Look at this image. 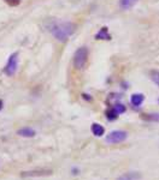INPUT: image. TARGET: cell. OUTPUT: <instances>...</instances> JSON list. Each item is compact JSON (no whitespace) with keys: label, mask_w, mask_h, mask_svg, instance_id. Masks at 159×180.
Masks as SVG:
<instances>
[{"label":"cell","mask_w":159,"mask_h":180,"mask_svg":"<svg viewBox=\"0 0 159 180\" xmlns=\"http://www.w3.org/2000/svg\"><path fill=\"white\" fill-rule=\"evenodd\" d=\"M139 178H140V174L137 172H128L121 175L117 180H136Z\"/></svg>","instance_id":"ba28073f"},{"label":"cell","mask_w":159,"mask_h":180,"mask_svg":"<svg viewBox=\"0 0 159 180\" xmlns=\"http://www.w3.org/2000/svg\"><path fill=\"white\" fill-rule=\"evenodd\" d=\"M142 120L146 121H153V123H159V113H149V114H142L141 115Z\"/></svg>","instance_id":"52a82bcc"},{"label":"cell","mask_w":159,"mask_h":180,"mask_svg":"<svg viewBox=\"0 0 159 180\" xmlns=\"http://www.w3.org/2000/svg\"><path fill=\"white\" fill-rule=\"evenodd\" d=\"M144 95L142 94H133L131 95V103L134 104V106H140L142 102H144Z\"/></svg>","instance_id":"30bf717a"},{"label":"cell","mask_w":159,"mask_h":180,"mask_svg":"<svg viewBox=\"0 0 159 180\" xmlns=\"http://www.w3.org/2000/svg\"><path fill=\"white\" fill-rule=\"evenodd\" d=\"M95 39H97V40H110L111 36H110L109 33H107V28H102L101 30L97 34Z\"/></svg>","instance_id":"8fae6325"},{"label":"cell","mask_w":159,"mask_h":180,"mask_svg":"<svg viewBox=\"0 0 159 180\" xmlns=\"http://www.w3.org/2000/svg\"><path fill=\"white\" fill-rule=\"evenodd\" d=\"M52 170L47 168L41 169H33V170H28V172H22L21 177L22 178H27V177H46V175H51Z\"/></svg>","instance_id":"5b68a950"},{"label":"cell","mask_w":159,"mask_h":180,"mask_svg":"<svg viewBox=\"0 0 159 180\" xmlns=\"http://www.w3.org/2000/svg\"><path fill=\"white\" fill-rule=\"evenodd\" d=\"M17 135L21 136V137H27V138H30V137H34L36 135L34 129H30V127H24L17 131Z\"/></svg>","instance_id":"8992f818"},{"label":"cell","mask_w":159,"mask_h":180,"mask_svg":"<svg viewBox=\"0 0 159 180\" xmlns=\"http://www.w3.org/2000/svg\"><path fill=\"white\" fill-rule=\"evenodd\" d=\"M7 5H10V6H18L19 4H21V1L22 0H4Z\"/></svg>","instance_id":"2e32d148"},{"label":"cell","mask_w":159,"mask_h":180,"mask_svg":"<svg viewBox=\"0 0 159 180\" xmlns=\"http://www.w3.org/2000/svg\"><path fill=\"white\" fill-rule=\"evenodd\" d=\"M17 66H18V53H13L9 58V61L5 66V73L7 76H13L17 71Z\"/></svg>","instance_id":"277c9868"},{"label":"cell","mask_w":159,"mask_h":180,"mask_svg":"<svg viewBox=\"0 0 159 180\" xmlns=\"http://www.w3.org/2000/svg\"><path fill=\"white\" fill-rule=\"evenodd\" d=\"M1 108H2V101L0 100V111H1Z\"/></svg>","instance_id":"e0dca14e"},{"label":"cell","mask_w":159,"mask_h":180,"mask_svg":"<svg viewBox=\"0 0 159 180\" xmlns=\"http://www.w3.org/2000/svg\"><path fill=\"white\" fill-rule=\"evenodd\" d=\"M117 115H118V114L116 113V111H114V108L106 112V117H107V119H109V120H114V119L117 118Z\"/></svg>","instance_id":"9a60e30c"},{"label":"cell","mask_w":159,"mask_h":180,"mask_svg":"<svg viewBox=\"0 0 159 180\" xmlns=\"http://www.w3.org/2000/svg\"><path fill=\"white\" fill-rule=\"evenodd\" d=\"M87 58H88V51L86 47H81L76 51L75 55H74V66L77 70H82L84 68L86 63H87Z\"/></svg>","instance_id":"7a4b0ae2"},{"label":"cell","mask_w":159,"mask_h":180,"mask_svg":"<svg viewBox=\"0 0 159 180\" xmlns=\"http://www.w3.org/2000/svg\"><path fill=\"white\" fill-rule=\"evenodd\" d=\"M149 76H151V79L159 87V71H154V70L151 71L149 72Z\"/></svg>","instance_id":"4fadbf2b"},{"label":"cell","mask_w":159,"mask_h":180,"mask_svg":"<svg viewBox=\"0 0 159 180\" xmlns=\"http://www.w3.org/2000/svg\"><path fill=\"white\" fill-rule=\"evenodd\" d=\"M92 132H93V135L97 136V137H101L105 133V129L102 127L101 125L94 123V124L92 125Z\"/></svg>","instance_id":"9c48e42d"},{"label":"cell","mask_w":159,"mask_h":180,"mask_svg":"<svg viewBox=\"0 0 159 180\" xmlns=\"http://www.w3.org/2000/svg\"><path fill=\"white\" fill-rule=\"evenodd\" d=\"M127 132L125 131H112L110 132L109 135L106 136V142L107 143H111V144H114V143H121V142H124L127 139Z\"/></svg>","instance_id":"3957f363"},{"label":"cell","mask_w":159,"mask_h":180,"mask_svg":"<svg viewBox=\"0 0 159 180\" xmlns=\"http://www.w3.org/2000/svg\"><path fill=\"white\" fill-rule=\"evenodd\" d=\"M112 108H114V111H116V113H117L118 115L125 112V107L123 106V104H121V103H116V104H114Z\"/></svg>","instance_id":"5bb4252c"},{"label":"cell","mask_w":159,"mask_h":180,"mask_svg":"<svg viewBox=\"0 0 159 180\" xmlns=\"http://www.w3.org/2000/svg\"><path fill=\"white\" fill-rule=\"evenodd\" d=\"M137 2V0H121V6L123 9H130Z\"/></svg>","instance_id":"7c38bea8"},{"label":"cell","mask_w":159,"mask_h":180,"mask_svg":"<svg viewBox=\"0 0 159 180\" xmlns=\"http://www.w3.org/2000/svg\"><path fill=\"white\" fill-rule=\"evenodd\" d=\"M75 30H76V25L71 22L57 23V24L52 25L49 29L52 35L60 42H65L69 37L75 33Z\"/></svg>","instance_id":"6da1fadb"}]
</instances>
